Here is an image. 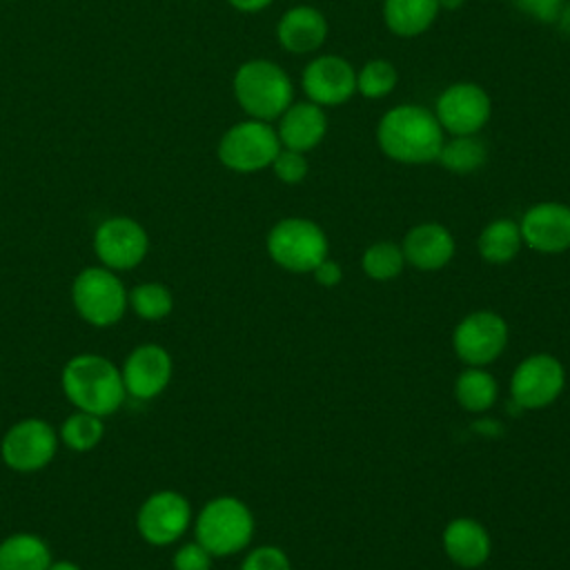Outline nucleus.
Listing matches in <instances>:
<instances>
[{
  "mask_svg": "<svg viewBox=\"0 0 570 570\" xmlns=\"http://www.w3.org/2000/svg\"><path fill=\"white\" fill-rule=\"evenodd\" d=\"M443 140V127L434 111L412 102L385 111L376 127L381 151L403 165H428L436 160Z\"/></svg>",
  "mask_w": 570,
  "mask_h": 570,
  "instance_id": "1",
  "label": "nucleus"
},
{
  "mask_svg": "<svg viewBox=\"0 0 570 570\" xmlns=\"http://www.w3.org/2000/svg\"><path fill=\"white\" fill-rule=\"evenodd\" d=\"M60 385L76 410L102 419L114 414L127 396L120 367L100 354L71 356L60 372Z\"/></svg>",
  "mask_w": 570,
  "mask_h": 570,
  "instance_id": "2",
  "label": "nucleus"
},
{
  "mask_svg": "<svg viewBox=\"0 0 570 570\" xmlns=\"http://www.w3.org/2000/svg\"><path fill=\"white\" fill-rule=\"evenodd\" d=\"M234 96L256 120H276L292 105L294 87L283 67L272 60H247L234 73Z\"/></svg>",
  "mask_w": 570,
  "mask_h": 570,
  "instance_id": "3",
  "label": "nucleus"
},
{
  "mask_svg": "<svg viewBox=\"0 0 570 570\" xmlns=\"http://www.w3.org/2000/svg\"><path fill=\"white\" fill-rule=\"evenodd\" d=\"M194 532L212 557L236 554L252 541L254 517L240 499L216 497L200 508Z\"/></svg>",
  "mask_w": 570,
  "mask_h": 570,
  "instance_id": "4",
  "label": "nucleus"
},
{
  "mask_svg": "<svg viewBox=\"0 0 570 570\" xmlns=\"http://www.w3.org/2000/svg\"><path fill=\"white\" fill-rule=\"evenodd\" d=\"M127 296L129 289L120 276L102 265L85 267L71 283V303L78 316L94 327L116 325L129 307Z\"/></svg>",
  "mask_w": 570,
  "mask_h": 570,
  "instance_id": "5",
  "label": "nucleus"
},
{
  "mask_svg": "<svg viewBox=\"0 0 570 570\" xmlns=\"http://www.w3.org/2000/svg\"><path fill=\"white\" fill-rule=\"evenodd\" d=\"M269 258L287 272H312L327 258L325 232L307 218H283L267 234Z\"/></svg>",
  "mask_w": 570,
  "mask_h": 570,
  "instance_id": "6",
  "label": "nucleus"
},
{
  "mask_svg": "<svg viewBox=\"0 0 570 570\" xmlns=\"http://www.w3.org/2000/svg\"><path fill=\"white\" fill-rule=\"evenodd\" d=\"M281 151L276 129L265 120H243L232 125L218 142V160L238 174H252L272 165Z\"/></svg>",
  "mask_w": 570,
  "mask_h": 570,
  "instance_id": "7",
  "label": "nucleus"
},
{
  "mask_svg": "<svg viewBox=\"0 0 570 570\" xmlns=\"http://www.w3.org/2000/svg\"><path fill=\"white\" fill-rule=\"evenodd\" d=\"M58 441V432L51 423L38 416H27L4 432L0 441V456L13 472L31 474L53 461Z\"/></svg>",
  "mask_w": 570,
  "mask_h": 570,
  "instance_id": "8",
  "label": "nucleus"
},
{
  "mask_svg": "<svg viewBox=\"0 0 570 570\" xmlns=\"http://www.w3.org/2000/svg\"><path fill=\"white\" fill-rule=\"evenodd\" d=\"M149 249L145 227L129 216H111L96 227L94 252L102 267L127 272L140 265Z\"/></svg>",
  "mask_w": 570,
  "mask_h": 570,
  "instance_id": "9",
  "label": "nucleus"
},
{
  "mask_svg": "<svg viewBox=\"0 0 570 570\" xmlns=\"http://www.w3.org/2000/svg\"><path fill=\"white\" fill-rule=\"evenodd\" d=\"M191 523V505L176 490L149 494L136 512V530L149 546L176 543Z\"/></svg>",
  "mask_w": 570,
  "mask_h": 570,
  "instance_id": "10",
  "label": "nucleus"
},
{
  "mask_svg": "<svg viewBox=\"0 0 570 570\" xmlns=\"http://www.w3.org/2000/svg\"><path fill=\"white\" fill-rule=\"evenodd\" d=\"M492 102L483 87L476 82H454L436 98L434 116L443 131L452 136H472L490 120Z\"/></svg>",
  "mask_w": 570,
  "mask_h": 570,
  "instance_id": "11",
  "label": "nucleus"
},
{
  "mask_svg": "<svg viewBox=\"0 0 570 570\" xmlns=\"http://www.w3.org/2000/svg\"><path fill=\"white\" fill-rule=\"evenodd\" d=\"M452 345L456 356L474 367L492 363L508 345L505 321L488 309L468 314L452 334Z\"/></svg>",
  "mask_w": 570,
  "mask_h": 570,
  "instance_id": "12",
  "label": "nucleus"
},
{
  "mask_svg": "<svg viewBox=\"0 0 570 570\" xmlns=\"http://www.w3.org/2000/svg\"><path fill=\"white\" fill-rule=\"evenodd\" d=\"M566 385L563 365L550 354H532L523 358L510 381L512 403L521 410H539L557 401Z\"/></svg>",
  "mask_w": 570,
  "mask_h": 570,
  "instance_id": "13",
  "label": "nucleus"
},
{
  "mask_svg": "<svg viewBox=\"0 0 570 570\" xmlns=\"http://www.w3.org/2000/svg\"><path fill=\"white\" fill-rule=\"evenodd\" d=\"M171 356L158 343L136 345L120 365L125 392L138 401H149L165 392L171 381Z\"/></svg>",
  "mask_w": 570,
  "mask_h": 570,
  "instance_id": "14",
  "label": "nucleus"
},
{
  "mask_svg": "<svg viewBox=\"0 0 570 570\" xmlns=\"http://www.w3.org/2000/svg\"><path fill=\"white\" fill-rule=\"evenodd\" d=\"M301 85L312 102L321 107H336L354 96L356 71L345 58L325 53L305 65Z\"/></svg>",
  "mask_w": 570,
  "mask_h": 570,
  "instance_id": "15",
  "label": "nucleus"
},
{
  "mask_svg": "<svg viewBox=\"0 0 570 570\" xmlns=\"http://www.w3.org/2000/svg\"><path fill=\"white\" fill-rule=\"evenodd\" d=\"M523 243L541 254H559L570 247V207L563 203H537L521 223Z\"/></svg>",
  "mask_w": 570,
  "mask_h": 570,
  "instance_id": "16",
  "label": "nucleus"
},
{
  "mask_svg": "<svg viewBox=\"0 0 570 570\" xmlns=\"http://www.w3.org/2000/svg\"><path fill=\"white\" fill-rule=\"evenodd\" d=\"M401 249L405 263L414 265L416 269L432 272L450 263L454 256V238L450 229L439 223H421L405 234Z\"/></svg>",
  "mask_w": 570,
  "mask_h": 570,
  "instance_id": "17",
  "label": "nucleus"
},
{
  "mask_svg": "<svg viewBox=\"0 0 570 570\" xmlns=\"http://www.w3.org/2000/svg\"><path fill=\"white\" fill-rule=\"evenodd\" d=\"M327 131V118L321 105L307 102H292L278 118V140L281 147L294 151H309L314 149Z\"/></svg>",
  "mask_w": 570,
  "mask_h": 570,
  "instance_id": "18",
  "label": "nucleus"
},
{
  "mask_svg": "<svg viewBox=\"0 0 570 570\" xmlns=\"http://www.w3.org/2000/svg\"><path fill=\"white\" fill-rule=\"evenodd\" d=\"M276 38L289 53H312L321 49L327 38V20L314 7H292L281 16L276 24Z\"/></svg>",
  "mask_w": 570,
  "mask_h": 570,
  "instance_id": "19",
  "label": "nucleus"
},
{
  "mask_svg": "<svg viewBox=\"0 0 570 570\" xmlns=\"http://www.w3.org/2000/svg\"><path fill=\"white\" fill-rule=\"evenodd\" d=\"M443 548L450 561L461 568H479L488 561L492 543L488 530L468 517L452 519L443 530Z\"/></svg>",
  "mask_w": 570,
  "mask_h": 570,
  "instance_id": "20",
  "label": "nucleus"
},
{
  "mask_svg": "<svg viewBox=\"0 0 570 570\" xmlns=\"http://www.w3.org/2000/svg\"><path fill=\"white\" fill-rule=\"evenodd\" d=\"M436 13V0H383V20L387 29L401 38H414L428 31Z\"/></svg>",
  "mask_w": 570,
  "mask_h": 570,
  "instance_id": "21",
  "label": "nucleus"
},
{
  "mask_svg": "<svg viewBox=\"0 0 570 570\" xmlns=\"http://www.w3.org/2000/svg\"><path fill=\"white\" fill-rule=\"evenodd\" d=\"M51 561V550L38 534L16 532L0 541V570H47Z\"/></svg>",
  "mask_w": 570,
  "mask_h": 570,
  "instance_id": "22",
  "label": "nucleus"
},
{
  "mask_svg": "<svg viewBox=\"0 0 570 570\" xmlns=\"http://www.w3.org/2000/svg\"><path fill=\"white\" fill-rule=\"evenodd\" d=\"M523 245L519 223L510 218H497L483 227L479 234V254L483 261L501 265L510 263Z\"/></svg>",
  "mask_w": 570,
  "mask_h": 570,
  "instance_id": "23",
  "label": "nucleus"
},
{
  "mask_svg": "<svg viewBox=\"0 0 570 570\" xmlns=\"http://www.w3.org/2000/svg\"><path fill=\"white\" fill-rule=\"evenodd\" d=\"M454 394H456V401L463 410L485 412L497 401L499 387H497V381L490 372H485L483 367L470 365L468 370H463L459 374V379L454 383Z\"/></svg>",
  "mask_w": 570,
  "mask_h": 570,
  "instance_id": "24",
  "label": "nucleus"
},
{
  "mask_svg": "<svg viewBox=\"0 0 570 570\" xmlns=\"http://www.w3.org/2000/svg\"><path fill=\"white\" fill-rule=\"evenodd\" d=\"M488 158V149L476 134L472 136H452L450 140H443V147L439 151V163L454 174H470L476 171Z\"/></svg>",
  "mask_w": 570,
  "mask_h": 570,
  "instance_id": "25",
  "label": "nucleus"
},
{
  "mask_svg": "<svg viewBox=\"0 0 570 570\" xmlns=\"http://www.w3.org/2000/svg\"><path fill=\"white\" fill-rule=\"evenodd\" d=\"M105 436V421L102 416L76 410L73 414H69L60 430H58V439L73 452H89L94 450Z\"/></svg>",
  "mask_w": 570,
  "mask_h": 570,
  "instance_id": "26",
  "label": "nucleus"
},
{
  "mask_svg": "<svg viewBox=\"0 0 570 570\" xmlns=\"http://www.w3.org/2000/svg\"><path fill=\"white\" fill-rule=\"evenodd\" d=\"M127 303L131 312L142 321H160L171 314L174 309V296L167 285L163 283H140L129 289Z\"/></svg>",
  "mask_w": 570,
  "mask_h": 570,
  "instance_id": "27",
  "label": "nucleus"
},
{
  "mask_svg": "<svg viewBox=\"0 0 570 570\" xmlns=\"http://www.w3.org/2000/svg\"><path fill=\"white\" fill-rule=\"evenodd\" d=\"M363 272L374 281H392L401 274L405 265V256L401 245L392 240H379L370 245L361 258Z\"/></svg>",
  "mask_w": 570,
  "mask_h": 570,
  "instance_id": "28",
  "label": "nucleus"
},
{
  "mask_svg": "<svg viewBox=\"0 0 570 570\" xmlns=\"http://www.w3.org/2000/svg\"><path fill=\"white\" fill-rule=\"evenodd\" d=\"M396 82H399L396 67L383 58H374L356 71V91L372 100L392 94Z\"/></svg>",
  "mask_w": 570,
  "mask_h": 570,
  "instance_id": "29",
  "label": "nucleus"
},
{
  "mask_svg": "<svg viewBox=\"0 0 570 570\" xmlns=\"http://www.w3.org/2000/svg\"><path fill=\"white\" fill-rule=\"evenodd\" d=\"M276 174V178L285 185H298L305 180L309 165L303 151H294V149H285L281 147V151L276 154V158L269 165Z\"/></svg>",
  "mask_w": 570,
  "mask_h": 570,
  "instance_id": "30",
  "label": "nucleus"
},
{
  "mask_svg": "<svg viewBox=\"0 0 570 570\" xmlns=\"http://www.w3.org/2000/svg\"><path fill=\"white\" fill-rule=\"evenodd\" d=\"M240 570H292V566L281 548L258 546L245 557Z\"/></svg>",
  "mask_w": 570,
  "mask_h": 570,
  "instance_id": "31",
  "label": "nucleus"
},
{
  "mask_svg": "<svg viewBox=\"0 0 570 570\" xmlns=\"http://www.w3.org/2000/svg\"><path fill=\"white\" fill-rule=\"evenodd\" d=\"M174 570H212V554L198 543H183L171 557Z\"/></svg>",
  "mask_w": 570,
  "mask_h": 570,
  "instance_id": "32",
  "label": "nucleus"
},
{
  "mask_svg": "<svg viewBox=\"0 0 570 570\" xmlns=\"http://www.w3.org/2000/svg\"><path fill=\"white\" fill-rule=\"evenodd\" d=\"M512 4L532 20L552 24L561 18L566 0H512Z\"/></svg>",
  "mask_w": 570,
  "mask_h": 570,
  "instance_id": "33",
  "label": "nucleus"
},
{
  "mask_svg": "<svg viewBox=\"0 0 570 570\" xmlns=\"http://www.w3.org/2000/svg\"><path fill=\"white\" fill-rule=\"evenodd\" d=\"M312 274H314L316 283L325 285V287H334V285H338L341 278H343V272H341L338 263L332 261V258H323V261L312 269Z\"/></svg>",
  "mask_w": 570,
  "mask_h": 570,
  "instance_id": "34",
  "label": "nucleus"
},
{
  "mask_svg": "<svg viewBox=\"0 0 570 570\" xmlns=\"http://www.w3.org/2000/svg\"><path fill=\"white\" fill-rule=\"evenodd\" d=\"M234 9L238 11H245V13H254V11H261L265 7L272 4V0H227Z\"/></svg>",
  "mask_w": 570,
  "mask_h": 570,
  "instance_id": "35",
  "label": "nucleus"
},
{
  "mask_svg": "<svg viewBox=\"0 0 570 570\" xmlns=\"http://www.w3.org/2000/svg\"><path fill=\"white\" fill-rule=\"evenodd\" d=\"M47 570H82V568L69 559H58V561H51V566Z\"/></svg>",
  "mask_w": 570,
  "mask_h": 570,
  "instance_id": "36",
  "label": "nucleus"
},
{
  "mask_svg": "<svg viewBox=\"0 0 570 570\" xmlns=\"http://www.w3.org/2000/svg\"><path fill=\"white\" fill-rule=\"evenodd\" d=\"M439 2V9H448V11H454L459 7H463L465 0H436Z\"/></svg>",
  "mask_w": 570,
  "mask_h": 570,
  "instance_id": "37",
  "label": "nucleus"
}]
</instances>
